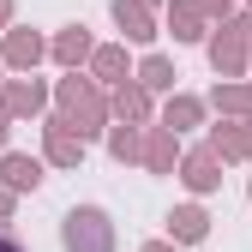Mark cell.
I'll return each mask as SVG.
<instances>
[{"label": "cell", "instance_id": "6da1fadb", "mask_svg": "<svg viewBox=\"0 0 252 252\" xmlns=\"http://www.w3.org/2000/svg\"><path fill=\"white\" fill-rule=\"evenodd\" d=\"M66 246H72V252H108V222H102L96 210H72Z\"/></svg>", "mask_w": 252, "mask_h": 252}, {"label": "cell", "instance_id": "7a4b0ae2", "mask_svg": "<svg viewBox=\"0 0 252 252\" xmlns=\"http://www.w3.org/2000/svg\"><path fill=\"white\" fill-rule=\"evenodd\" d=\"M6 180H12V186H36V180H42V168L30 162V156H6Z\"/></svg>", "mask_w": 252, "mask_h": 252}, {"label": "cell", "instance_id": "3957f363", "mask_svg": "<svg viewBox=\"0 0 252 252\" xmlns=\"http://www.w3.org/2000/svg\"><path fill=\"white\" fill-rule=\"evenodd\" d=\"M114 12H120V24H126V36H150V18H144L138 6H126V0H120Z\"/></svg>", "mask_w": 252, "mask_h": 252}, {"label": "cell", "instance_id": "277c9868", "mask_svg": "<svg viewBox=\"0 0 252 252\" xmlns=\"http://www.w3.org/2000/svg\"><path fill=\"white\" fill-rule=\"evenodd\" d=\"M186 180H192V186H210V180H216V168H210V156H198V162L186 168Z\"/></svg>", "mask_w": 252, "mask_h": 252}, {"label": "cell", "instance_id": "5b68a950", "mask_svg": "<svg viewBox=\"0 0 252 252\" xmlns=\"http://www.w3.org/2000/svg\"><path fill=\"white\" fill-rule=\"evenodd\" d=\"M144 84H150V90H162V84H174V78H168L162 60H150V66H144Z\"/></svg>", "mask_w": 252, "mask_h": 252}, {"label": "cell", "instance_id": "8992f818", "mask_svg": "<svg viewBox=\"0 0 252 252\" xmlns=\"http://www.w3.org/2000/svg\"><path fill=\"white\" fill-rule=\"evenodd\" d=\"M174 222H180V234H204V216H198V210H180Z\"/></svg>", "mask_w": 252, "mask_h": 252}, {"label": "cell", "instance_id": "52a82bcc", "mask_svg": "<svg viewBox=\"0 0 252 252\" xmlns=\"http://www.w3.org/2000/svg\"><path fill=\"white\" fill-rule=\"evenodd\" d=\"M54 156H60V162H72V156H78V144H72L66 132H54Z\"/></svg>", "mask_w": 252, "mask_h": 252}, {"label": "cell", "instance_id": "ba28073f", "mask_svg": "<svg viewBox=\"0 0 252 252\" xmlns=\"http://www.w3.org/2000/svg\"><path fill=\"white\" fill-rule=\"evenodd\" d=\"M0 252H18V246H12V240H6V234H0Z\"/></svg>", "mask_w": 252, "mask_h": 252}, {"label": "cell", "instance_id": "9c48e42d", "mask_svg": "<svg viewBox=\"0 0 252 252\" xmlns=\"http://www.w3.org/2000/svg\"><path fill=\"white\" fill-rule=\"evenodd\" d=\"M0 12H6V0H0Z\"/></svg>", "mask_w": 252, "mask_h": 252}, {"label": "cell", "instance_id": "30bf717a", "mask_svg": "<svg viewBox=\"0 0 252 252\" xmlns=\"http://www.w3.org/2000/svg\"><path fill=\"white\" fill-rule=\"evenodd\" d=\"M150 252H162V246H150Z\"/></svg>", "mask_w": 252, "mask_h": 252}]
</instances>
